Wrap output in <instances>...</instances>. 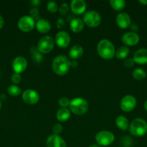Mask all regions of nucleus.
Instances as JSON below:
<instances>
[{"label":"nucleus","instance_id":"obj_4","mask_svg":"<svg viewBox=\"0 0 147 147\" xmlns=\"http://www.w3.org/2000/svg\"><path fill=\"white\" fill-rule=\"evenodd\" d=\"M69 108L72 113L78 116H82L87 111L89 104L85 99L82 98H76L70 102Z\"/></svg>","mask_w":147,"mask_h":147},{"label":"nucleus","instance_id":"obj_24","mask_svg":"<svg viewBox=\"0 0 147 147\" xmlns=\"http://www.w3.org/2000/svg\"><path fill=\"white\" fill-rule=\"evenodd\" d=\"M110 4L115 11H122L125 7V1L124 0H110Z\"/></svg>","mask_w":147,"mask_h":147},{"label":"nucleus","instance_id":"obj_22","mask_svg":"<svg viewBox=\"0 0 147 147\" xmlns=\"http://www.w3.org/2000/svg\"><path fill=\"white\" fill-rule=\"evenodd\" d=\"M115 124L118 129L122 131L127 130L128 128L129 127L128 119L123 116H120L117 117L116 120H115Z\"/></svg>","mask_w":147,"mask_h":147},{"label":"nucleus","instance_id":"obj_36","mask_svg":"<svg viewBox=\"0 0 147 147\" xmlns=\"http://www.w3.org/2000/svg\"><path fill=\"white\" fill-rule=\"evenodd\" d=\"M130 27H131V30H132L133 32H137L138 30V27L137 24H131V26H130Z\"/></svg>","mask_w":147,"mask_h":147},{"label":"nucleus","instance_id":"obj_37","mask_svg":"<svg viewBox=\"0 0 147 147\" xmlns=\"http://www.w3.org/2000/svg\"><path fill=\"white\" fill-rule=\"evenodd\" d=\"M79 65V63L76 60H71V67H76Z\"/></svg>","mask_w":147,"mask_h":147},{"label":"nucleus","instance_id":"obj_34","mask_svg":"<svg viewBox=\"0 0 147 147\" xmlns=\"http://www.w3.org/2000/svg\"><path fill=\"white\" fill-rule=\"evenodd\" d=\"M31 4L33 6V7H39V6L40 5V4H41V1H40V0H33V1H31Z\"/></svg>","mask_w":147,"mask_h":147},{"label":"nucleus","instance_id":"obj_20","mask_svg":"<svg viewBox=\"0 0 147 147\" xmlns=\"http://www.w3.org/2000/svg\"><path fill=\"white\" fill-rule=\"evenodd\" d=\"M84 23L79 18H74L70 22V29L73 32L78 33L84 29Z\"/></svg>","mask_w":147,"mask_h":147},{"label":"nucleus","instance_id":"obj_9","mask_svg":"<svg viewBox=\"0 0 147 147\" xmlns=\"http://www.w3.org/2000/svg\"><path fill=\"white\" fill-rule=\"evenodd\" d=\"M120 109L124 112H130L133 110L136 106V99L131 95H127L121 99Z\"/></svg>","mask_w":147,"mask_h":147},{"label":"nucleus","instance_id":"obj_35","mask_svg":"<svg viewBox=\"0 0 147 147\" xmlns=\"http://www.w3.org/2000/svg\"><path fill=\"white\" fill-rule=\"evenodd\" d=\"M63 26H64V21L63 19H59L57 21V27L59 28H61Z\"/></svg>","mask_w":147,"mask_h":147},{"label":"nucleus","instance_id":"obj_26","mask_svg":"<svg viewBox=\"0 0 147 147\" xmlns=\"http://www.w3.org/2000/svg\"><path fill=\"white\" fill-rule=\"evenodd\" d=\"M7 91H8L9 94L11 96H13V97L20 96L22 93L21 89L18 86H16V85H12V86H9Z\"/></svg>","mask_w":147,"mask_h":147},{"label":"nucleus","instance_id":"obj_30","mask_svg":"<svg viewBox=\"0 0 147 147\" xmlns=\"http://www.w3.org/2000/svg\"><path fill=\"white\" fill-rule=\"evenodd\" d=\"M21 76H20V74H18V73H14L11 77L12 82L13 83H14V84H18V83H20V81H21Z\"/></svg>","mask_w":147,"mask_h":147},{"label":"nucleus","instance_id":"obj_38","mask_svg":"<svg viewBox=\"0 0 147 147\" xmlns=\"http://www.w3.org/2000/svg\"><path fill=\"white\" fill-rule=\"evenodd\" d=\"M3 26H4V20L1 17V16L0 15V29L2 28Z\"/></svg>","mask_w":147,"mask_h":147},{"label":"nucleus","instance_id":"obj_27","mask_svg":"<svg viewBox=\"0 0 147 147\" xmlns=\"http://www.w3.org/2000/svg\"><path fill=\"white\" fill-rule=\"evenodd\" d=\"M47 9L50 13H56L59 9L57 3L55 1H48L47 4Z\"/></svg>","mask_w":147,"mask_h":147},{"label":"nucleus","instance_id":"obj_2","mask_svg":"<svg viewBox=\"0 0 147 147\" xmlns=\"http://www.w3.org/2000/svg\"><path fill=\"white\" fill-rule=\"evenodd\" d=\"M97 50L99 57L105 60H110L115 55V50L113 44L107 39H103L99 42Z\"/></svg>","mask_w":147,"mask_h":147},{"label":"nucleus","instance_id":"obj_6","mask_svg":"<svg viewBox=\"0 0 147 147\" xmlns=\"http://www.w3.org/2000/svg\"><path fill=\"white\" fill-rule=\"evenodd\" d=\"M54 45L55 42L51 37L44 36L37 42V50L43 54H48L53 50Z\"/></svg>","mask_w":147,"mask_h":147},{"label":"nucleus","instance_id":"obj_23","mask_svg":"<svg viewBox=\"0 0 147 147\" xmlns=\"http://www.w3.org/2000/svg\"><path fill=\"white\" fill-rule=\"evenodd\" d=\"M129 49L126 46H122L120 48L118 49L117 51H115V56L118 59L120 60H122V59H125L129 55Z\"/></svg>","mask_w":147,"mask_h":147},{"label":"nucleus","instance_id":"obj_11","mask_svg":"<svg viewBox=\"0 0 147 147\" xmlns=\"http://www.w3.org/2000/svg\"><path fill=\"white\" fill-rule=\"evenodd\" d=\"M56 45L60 48H66L71 42V37L66 31H60L57 33L55 39Z\"/></svg>","mask_w":147,"mask_h":147},{"label":"nucleus","instance_id":"obj_42","mask_svg":"<svg viewBox=\"0 0 147 147\" xmlns=\"http://www.w3.org/2000/svg\"><path fill=\"white\" fill-rule=\"evenodd\" d=\"M1 101H0V109H1Z\"/></svg>","mask_w":147,"mask_h":147},{"label":"nucleus","instance_id":"obj_18","mask_svg":"<svg viewBox=\"0 0 147 147\" xmlns=\"http://www.w3.org/2000/svg\"><path fill=\"white\" fill-rule=\"evenodd\" d=\"M35 27L37 31L40 33H47L50 30L51 26L48 20L44 19H39L35 23Z\"/></svg>","mask_w":147,"mask_h":147},{"label":"nucleus","instance_id":"obj_40","mask_svg":"<svg viewBox=\"0 0 147 147\" xmlns=\"http://www.w3.org/2000/svg\"><path fill=\"white\" fill-rule=\"evenodd\" d=\"M144 109H145V110L147 111V100H146L145 103H144Z\"/></svg>","mask_w":147,"mask_h":147},{"label":"nucleus","instance_id":"obj_12","mask_svg":"<svg viewBox=\"0 0 147 147\" xmlns=\"http://www.w3.org/2000/svg\"><path fill=\"white\" fill-rule=\"evenodd\" d=\"M27 67V61L22 56H18L15 57L12 62V68L15 73H23Z\"/></svg>","mask_w":147,"mask_h":147},{"label":"nucleus","instance_id":"obj_13","mask_svg":"<svg viewBox=\"0 0 147 147\" xmlns=\"http://www.w3.org/2000/svg\"><path fill=\"white\" fill-rule=\"evenodd\" d=\"M139 36L135 32H128L125 33L122 37V42L126 46H134L139 42Z\"/></svg>","mask_w":147,"mask_h":147},{"label":"nucleus","instance_id":"obj_41","mask_svg":"<svg viewBox=\"0 0 147 147\" xmlns=\"http://www.w3.org/2000/svg\"><path fill=\"white\" fill-rule=\"evenodd\" d=\"M89 147H101L100 146H99V145H97V144H93V145H91Z\"/></svg>","mask_w":147,"mask_h":147},{"label":"nucleus","instance_id":"obj_32","mask_svg":"<svg viewBox=\"0 0 147 147\" xmlns=\"http://www.w3.org/2000/svg\"><path fill=\"white\" fill-rule=\"evenodd\" d=\"M30 17H33V19H34L35 20H37H37H39V10H38V9L37 8H35H35H33V9H32L31 10H30Z\"/></svg>","mask_w":147,"mask_h":147},{"label":"nucleus","instance_id":"obj_7","mask_svg":"<svg viewBox=\"0 0 147 147\" xmlns=\"http://www.w3.org/2000/svg\"><path fill=\"white\" fill-rule=\"evenodd\" d=\"M95 140L99 146H107L113 143L115 136L109 131H101L98 132L95 136Z\"/></svg>","mask_w":147,"mask_h":147},{"label":"nucleus","instance_id":"obj_10","mask_svg":"<svg viewBox=\"0 0 147 147\" xmlns=\"http://www.w3.org/2000/svg\"><path fill=\"white\" fill-rule=\"evenodd\" d=\"M22 99L27 104L34 105L39 101L40 96L35 90L33 89H27L22 93Z\"/></svg>","mask_w":147,"mask_h":147},{"label":"nucleus","instance_id":"obj_14","mask_svg":"<svg viewBox=\"0 0 147 147\" xmlns=\"http://www.w3.org/2000/svg\"><path fill=\"white\" fill-rule=\"evenodd\" d=\"M48 147H66L65 141L59 135H50L46 140Z\"/></svg>","mask_w":147,"mask_h":147},{"label":"nucleus","instance_id":"obj_31","mask_svg":"<svg viewBox=\"0 0 147 147\" xmlns=\"http://www.w3.org/2000/svg\"><path fill=\"white\" fill-rule=\"evenodd\" d=\"M62 130H63V128H62V126L61 124H59V123H56V124L53 125V131L55 135L60 134L62 132Z\"/></svg>","mask_w":147,"mask_h":147},{"label":"nucleus","instance_id":"obj_3","mask_svg":"<svg viewBox=\"0 0 147 147\" xmlns=\"http://www.w3.org/2000/svg\"><path fill=\"white\" fill-rule=\"evenodd\" d=\"M129 132L134 136H142L147 132V123L144 119L137 118L131 121Z\"/></svg>","mask_w":147,"mask_h":147},{"label":"nucleus","instance_id":"obj_8","mask_svg":"<svg viewBox=\"0 0 147 147\" xmlns=\"http://www.w3.org/2000/svg\"><path fill=\"white\" fill-rule=\"evenodd\" d=\"M17 26L21 31L28 32L34 29L35 26V20L30 15L23 16L19 20Z\"/></svg>","mask_w":147,"mask_h":147},{"label":"nucleus","instance_id":"obj_29","mask_svg":"<svg viewBox=\"0 0 147 147\" xmlns=\"http://www.w3.org/2000/svg\"><path fill=\"white\" fill-rule=\"evenodd\" d=\"M70 100L68 98L66 97H62L59 99V106H61V108H66L68 106H69L70 105Z\"/></svg>","mask_w":147,"mask_h":147},{"label":"nucleus","instance_id":"obj_39","mask_svg":"<svg viewBox=\"0 0 147 147\" xmlns=\"http://www.w3.org/2000/svg\"><path fill=\"white\" fill-rule=\"evenodd\" d=\"M139 3L144 5H147V0H139Z\"/></svg>","mask_w":147,"mask_h":147},{"label":"nucleus","instance_id":"obj_16","mask_svg":"<svg viewBox=\"0 0 147 147\" xmlns=\"http://www.w3.org/2000/svg\"><path fill=\"white\" fill-rule=\"evenodd\" d=\"M116 23L121 29H127L131 26V17L127 13L120 12L117 15Z\"/></svg>","mask_w":147,"mask_h":147},{"label":"nucleus","instance_id":"obj_1","mask_svg":"<svg viewBox=\"0 0 147 147\" xmlns=\"http://www.w3.org/2000/svg\"><path fill=\"white\" fill-rule=\"evenodd\" d=\"M52 67L54 73L58 76H65L71 67V60L66 56L59 55L53 60Z\"/></svg>","mask_w":147,"mask_h":147},{"label":"nucleus","instance_id":"obj_17","mask_svg":"<svg viewBox=\"0 0 147 147\" xmlns=\"http://www.w3.org/2000/svg\"><path fill=\"white\" fill-rule=\"evenodd\" d=\"M133 60L138 65H145L147 63V49L141 48L135 52Z\"/></svg>","mask_w":147,"mask_h":147},{"label":"nucleus","instance_id":"obj_15","mask_svg":"<svg viewBox=\"0 0 147 147\" xmlns=\"http://www.w3.org/2000/svg\"><path fill=\"white\" fill-rule=\"evenodd\" d=\"M71 9L75 14H84L86 11V4L84 0H73L71 2Z\"/></svg>","mask_w":147,"mask_h":147},{"label":"nucleus","instance_id":"obj_5","mask_svg":"<svg viewBox=\"0 0 147 147\" xmlns=\"http://www.w3.org/2000/svg\"><path fill=\"white\" fill-rule=\"evenodd\" d=\"M83 22L86 26L89 27H97L102 22L101 16L97 11L91 10L85 12L83 16Z\"/></svg>","mask_w":147,"mask_h":147},{"label":"nucleus","instance_id":"obj_33","mask_svg":"<svg viewBox=\"0 0 147 147\" xmlns=\"http://www.w3.org/2000/svg\"><path fill=\"white\" fill-rule=\"evenodd\" d=\"M134 63H135V62H134L133 59H131V58H127L125 59V61H124V65L126 67H131L133 66Z\"/></svg>","mask_w":147,"mask_h":147},{"label":"nucleus","instance_id":"obj_25","mask_svg":"<svg viewBox=\"0 0 147 147\" xmlns=\"http://www.w3.org/2000/svg\"><path fill=\"white\" fill-rule=\"evenodd\" d=\"M133 77L134 78V79L137 80H141L143 79H144L146 78V72L144 71L143 69L141 68H136L133 71L132 73Z\"/></svg>","mask_w":147,"mask_h":147},{"label":"nucleus","instance_id":"obj_19","mask_svg":"<svg viewBox=\"0 0 147 147\" xmlns=\"http://www.w3.org/2000/svg\"><path fill=\"white\" fill-rule=\"evenodd\" d=\"M83 54L84 50L82 46L76 45L73 46L70 49L69 53V56L70 59H71L72 60H76L80 58V57H82Z\"/></svg>","mask_w":147,"mask_h":147},{"label":"nucleus","instance_id":"obj_21","mask_svg":"<svg viewBox=\"0 0 147 147\" xmlns=\"http://www.w3.org/2000/svg\"><path fill=\"white\" fill-rule=\"evenodd\" d=\"M71 116V112L67 108H61L56 113V119L61 122H65L69 120Z\"/></svg>","mask_w":147,"mask_h":147},{"label":"nucleus","instance_id":"obj_28","mask_svg":"<svg viewBox=\"0 0 147 147\" xmlns=\"http://www.w3.org/2000/svg\"><path fill=\"white\" fill-rule=\"evenodd\" d=\"M59 12H60V14H61L62 16L66 15V14L69 12V5H68V4H66V3H63V4H61V6L59 7Z\"/></svg>","mask_w":147,"mask_h":147}]
</instances>
